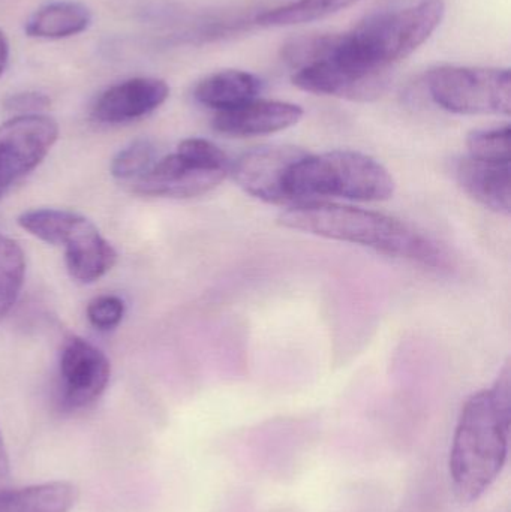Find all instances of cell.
Wrapping results in <instances>:
<instances>
[{
	"instance_id": "cell-15",
	"label": "cell",
	"mask_w": 511,
	"mask_h": 512,
	"mask_svg": "<svg viewBox=\"0 0 511 512\" xmlns=\"http://www.w3.org/2000/svg\"><path fill=\"white\" fill-rule=\"evenodd\" d=\"M80 490L69 481H48L33 486L0 487V512H69Z\"/></svg>"
},
{
	"instance_id": "cell-23",
	"label": "cell",
	"mask_w": 511,
	"mask_h": 512,
	"mask_svg": "<svg viewBox=\"0 0 511 512\" xmlns=\"http://www.w3.org/2000/svg\"><path fill=\"white\" fill-rule=\"evenodd\" d=\"M48 107H50V98L38 92L15 93L3 101V108L9 113H17V116L42 114V111L47 110Z\"/></svg>"
},
{
	"instance_id": "cell-22",
	"label": "cell",
	"mask_w": 511,
	"mask_h": 512,
	"mask_svg": "<svg viewBox=\"0 0 511 512\" xmlns=\"http://www.w3.org/2000/svg\"><path fill=\"white\" fill-rule=\"evenodd\" d=\"M125 303L117 295H99L87 306V319L99 331H110L122 322Z\"/></svg>"
},
{
	"instance_id": "cell-20",
	"label": "cell",
	"mask_w": 511,
	"mask_h": 512,
	"mask_svg": "<svg viewBox=\"0 0 511 512\" xmlns=\"http://www.w3.org/2000/svg\"><path fill=\"white\" fill-rule=\"evenodd\" d=\"M467 146L471 158L510 162V126L477 129L468 135Z\"/></svg>"
},
{
	"instance_id": "cell-4",
	"label": "cell",
	"mask_w": 511,
	"mask_h": 512,
	"mask_svg": "<svg viewBox=\"0 0 511 512\" xmlns=\"http://www.w3.org/2000/svg\"><path fill=\"white\" fill-rule=\"evenodd\" d=\"M395 192V180L372 156L353 150L312 155L306 152L291 170L287 183L288 206L324 201H386Z\"/></svg>"
},
{
	"instance_id": "cell-10",
	"label": "cell",
	"mask_w": 511,
	"mask_h": 512,
	"mask_svg": "<svg viewBox=\"0 0 511 512\" xmlns=\"http://www.w3.org/2000/svg\"><path fill=\"white\" fill-rule=\"evenodd\" d=\"M170 96L164 80L137 77L108 87L92 108V117L104 125H120L149 116Z\"/></svg>"
},
{
	"instance_id": "cell-2",
	"label": "cell",
	"mask_w": 511,
	"mask_h": 512,
	"mask_svg": "<svg viewBox=\"0 0 511 512\" xmlns=\"http://www.w3.org/2000/svg\"><path fill=\"white\" fill-rule=\"evenodd\" d=\"M510 367L494 387L473 394L462 408L450 448L453 493L462 504L479 501L498 480L509 454Z\"/></svg>"
},
{
	"instance_id": "cell-5",
	"label": "cell",
	"mask_w": 511,
	"mask_h": 512,
	"mask_svg": "<svg viewBox=\"0 0 511 512\" xmlns=\"http://www.w3.org/2000/svg\"><path fill=\"white\" fill-rule=\"evenodd\" d=\"M224 150L204 138H188L176 152L153 162L135 182L134 191L146 197L194 198L213 191L230 176Z\"/></svg>"
},
{
	"instance_id": "cell-7",
	"label": "cell",
	"mask_w": 511,
	"mask_h": 512,
	"mask_svg": "<svg viewBox=\"0 0 511 512\" xmlns=\"http://www.w3.org/2000/svg\"><path fill=\"white\" fill-rule=\"evenodd\" d=\"M59 138V125L45 114L14 116L0 125V191L35 170Z\"/></svg>"
},
{
	"instance_id": "cell-18",
	"label": "cell",
	"mask_w": 511,
	"mask_h": 512,
	"mask_svg": "<svg viewBox=\"0 0 511 512\" xmlns=\"http://www.w3.org/2000/svg\"><path fill=\"white\" fill-rule=\"evenodd\" d=\"M77 213L59 209H35L21 213L18 225L47 245H62Z\"/></svg>"
},
{
	"instance_id": "cell-24",
	"label": "cell",
	"mask_w": 511,
	"mask_h": 512,
	"mask_svg": "<svg viewBox=\"0 0 511 512\" xmlns=\"http://www.w3.org/2000/svg\"><path fill=\"white\" fill-rule=\"evenodd\" d=\"M11 463H9L8 450H6L5 439L0 430V487L8 480Z\"/></svg>"
},
{
	"instance_id": "cell-11",
	"label": "cell",
	"mask_w": 511,
	"mask_h": 512,
	"mask_svg": "<svg viewBox=\"0 0 511 512\" xmlns=\"http://www.w3.org/2000/svg\"><path fill=\"white\" fill-rule=\"evenodd\" d=\"M302 117L300 105L257 98L233 110L216 113L213 128L230 137H260L285 131L297 125Z\"/></svg>"
},
{
	"instance_id": "cell-6",
	"label": "cell",
	"mask_w": 511,
	"mask_h": 512,
	"mask_svg": "<svg viewBox=\"0 0 511 512\" xmlns=\"http://www.w3.org/2000/svg\"><path fill=\"white\" fill-rule=\"evenodd\" d=\"M432 101L465 116H510L511 75L509 69L444 65L426 75Z\"/></svg>"
},
{
	"instance_id": "cell-12",
	"label": "cell",
	"mask_w": 511,
	"mask_h": 512,
	"mask_svg": "<svg viewBox=\"0 0 511 512\" xmlns=\"http://www.w3.org/2000/svg\"><path fill=\"white\" fill-rule=\"evenodd\" d=\"M60 246L65 248L66 268L77 282H96L117 261L113 246L102 237L89 219L81 215L74 219Z\"/></svg>"
},
{
	"instance_id": "cell-9",
	"label": "cell",
	"mask_w": 511,
	"mask_h": 512,
	"mask_svg": "<svg viewBox=\"0 0 511 512\" xmlns=\"http://www.w3.org/2000/svg\"><path fill=\"white\" fill-rule=\"evenodd\" d=\"M111 366L101 349L81 337L66 340L60 352V400L69 411L93 405L107 390Z\"/></svg>"
},
{
	"instance_id": "cell-8",
	"label": "cell",
	"mask_w": 511,
	"mask_h": 512,
	"mask_svg": "<svg viewBox=\"0 0 511 512\" xmlns=\"http://www.w3.org/2000/svg\"><path fill=\"white\" fill-rule=\"evenodd\" d=\"M306 150L287 144H267L248 150L231 164L237 185L264 203L288 206L287 183Z\"/></svg>"
},
{
	"instance_id": "cell-16",
	"label": "cell",
	"mask_w": 511,
	"mask_h": 512,
	"mask_svg": "<svg viewBox=\"0 0 511 512\" xmlns=\"http://www.w3.org/2000/svg\"><path fill=\"white\" fill-rule=\"evenodd\" d=\"M92 23V12L86 5L72 0H57L36 9L24 32L30 38L63 39L80 35Z\"/></svg>"
},
{
	"instance_id": "cell-19",
	"label": "cell",
	"mask_w": 511,
	"mask_h": 512,
	"mask_svg": "<svg viewBox=\"0 0 511 512\" xmlns=\"http://www.w3.org/2000/svg\"><path fill=\"white\" fill-rule=\"evenodd\" d=\"M26 276V256L23 249L0 233V303L14 307Z\"/></svg>"
},
{
	"instance_id": "cell-17",
	"label": "cell",
	"mask_w": 511,
	"mask_h": 512,
	"mask_svg": "<svg viewBox=\"0 0 511 512\" xmlns=\"http://www.w3.org/2000/svg\"><path fill=\"white\" fill-rule=\"evenodd\" d=\"M359 0H297L272 11L264 12L257 18L263 27H288L296 24L323 20L342 9L350 8Z\"/></svg>"
},
{
	"instance_id": "cell-1",
	"label": "cell",
	"mask_w": 511,
	"mask_h": 512,
	"mask_svg": "<svg viewBox=\"0 0 511 512\" xmlns=\"http://www.w3.org/2000/svg\"><path fill=\"white\" fill-rule=\"evenodd\" d=\"M446 14L443 0H422L399 11L372 15L351 32L332 35L314 63L321 95L372 101L384 92L387 72L422 47Z\"/></svg>"
},
{
	"instance_id": "cell-21",
	"label": "cell",
	"mask_w": 511,
	"mask_h": 512,
	"mask_svg": "<svg viewBox=\"0 0 511 512\" xmlns=\"http://www.w3.org/2000/svg\"><path fill=\"white\" fill-rule=\"evenodd\" d=\"M156 150L150 141L137 140L120 150L111 161V176L120 180L134 179L146 173L153 165Z\"/></svg>"
},
{
	"instance_id": "cell-14",
	"label": "cell",
	"mask_w": 511,
	"mask_h": 512,
	"mask_svg": "<svg viewBox=\"0 0 511 512\" xmlns=\"http://www.w3.org/2000/svg\"><path fill=\"white\" fill-rule=\"evenodd\" d=\"M261 86L260 78L251 72L225 69L201 80L194 96L198 104L221 113L257 99Z\"/></svg>"
},
{
	"instance_id": "cell-25",
	"label": "cell",
	"mask_w": 511,
	"mask_h": 512,
	"mask_svg": "<svg viewBox=\"0 0 511 512\" xmlns=\"http://www.w3.org/2000/svg\"><path fill=\"white\" fill-rule=\"evenodd\" d=\"M9 60V42L5 33L0 30V77L5 72Z\"/></svg>"
},
{
	"instance_id": "cell-3",
	"label": "cell",
	"mask_w": 511,
	"mask_h": 512,
	"mask_svg": "<svg viewBox=\"0 0 511 512\" xmlns=\"http://www.w3.org/2000/svg\"><path fill=\"white\" fill-rule=\"evenodd\" d=\"M288 230L363 246L393 258L443 267V249L416 228L384 213L327 201L290 206L278 218Z\"/></svg>"
},
{
	"instance_id": "cell-13",
	"label": "cell",
	"mask_w": 511,
	"mask_h": 512,
	"mask_svg": "<svg viewBox=\"0 0 511 512\" xmlns=\"http://www.w3.org/2000/svg\"><path fill=\"white\" fill-rule=\"evenodd\" d=\"M510 174V162L465 156L456 165V179L461 188L486 209L504 216L511 212Z\"/></svg>"
}]
</instances>
